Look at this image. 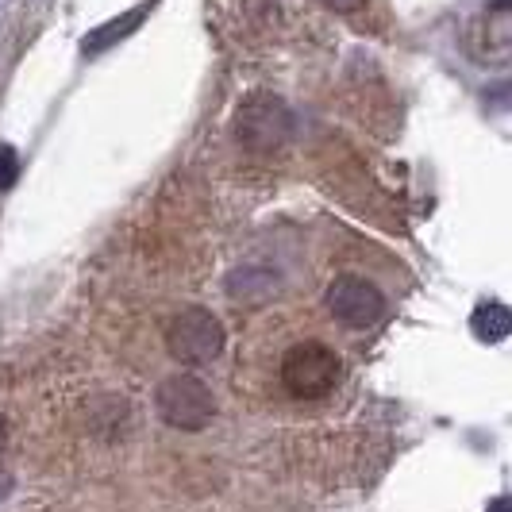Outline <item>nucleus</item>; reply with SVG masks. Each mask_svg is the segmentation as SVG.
I'll use <instances>...</instances> for the list:
<instances>
[{"instance_id":"9d476101","label":"nucleus","mask_w":512,"mask_h":512,"mask_svg":"<svg viewBox=\"0 0 512 512\" xmlns=\"http://www.w3.org/2000/svg\"><path fill=\"white\" fill-rule=\"evenodd\" d=\"M4 443H8V424H4V416H0V451H4Z\"/></svg>"},{"instance_id":"9b49d317","label":"nucleus","mask_w":512,"mask_h":512,"mask_svg":"<svg viewBox=\"0 0 512 512\" xmlns=\"http://www.w3.org/2000/svg\"><path fill=\"white\" fill-rule=\"evenodd\" d=\"M489 512H509V501H505V497H501V501H493V509Z\"/></svg>"},{"instance_id":"0eeeda50","label":"nucleus","mask_w":512,"mask_h":512,"mask_svg":"<svg viewBox=\"0 0 512 512\" xmlns=\"http://www.w3.org/2000/svg\"><path fill=\"white\" fill-rule=\"evenodd\" d=\"M470 324H474V335H478V339H486V343H501L512 328V316L501 301H486V305H478V312H474V320H470Z\"/></svg>"},{"instance_id":"f03ea898","label":"nucleus","mask_w":512,"mask_h":512,"mask_svg":"<svg viewBox=\"0 0 512 512\" xmlns=\"http://www.w3.org/2000/svg\"><path fill=\"white\" fill-rule=\"evenodd\" d=\"M235 135L247 151L255 154H270V151H282L293 135V112L285 108L278 97L270 93H255L247 101L239 104L235 112Z\"/></svg>"},{"instance_id":"6e6552de","label":"nucleus","mask_w":512,"mask_h":512,"mask_svg":"<svg viewBox=\"0 0 512 512\" xmlns=\"http://www.w3.org/2000/svg\"><path fill=\"white\" fill-rule=\"evenodd\" d=\"M20 178V154L12 147H0V189H12Z\"/></svg>"},{"instance_id":"20e7f679","label":"nucleus","mask_w":512,"mask_h":512,"mask_svg":"<svg viewBox=\"0 0 512 512\" xmlns=\"http://www.w3.org/2000/svg\"><path fill=\"white\" fill-rule=\"evenodd\" d=\"M166 343H170V355L185 366H208L224 355L228 339H224V324L208 308H185L170 320Z\"/></svg>"},{"instance_id":"423d86ee","label":"nucleus","mask_w":512,"mask_h":512,"mask_svg":"<svg viewBox=\"0 0 512 512\" xmlns=\"http://www.w3.org/2000/svg\"><path fill=\"white\" fill-rule=\"evenodd\" d=\"M147 12H151V4H139V8H131L128 16H120V20H108L104 27H97L89 39H85V54H101L104 47H112V43H120L124 35H131L135 27L147 20Z\"/></svg>"},{"instance_id":"1a4fd4ad","label":"nucleus","mask_w":512,"mask_h":512,"mask_svg":"<svg viewBox=\"0 0 512 512\" xmlns=\"http://www.w3.org/2000/svg\"><path fill=\"white\" fill-rule=\"evenodd\" d=\"M328 4H332L335 12H359L366 0H328Z\"/></svg>"},{"instance_id":"f257e3e1","label":"nucleus","mask_w":512,"mask_h":512,"mask_svg":"<svg viewBox=\"0 0 512 512\" xmlns=\"http://www.w3.org/2000/svg\"><path fill=\"white\" fill-rule=\"evenodd\" d=\"M339 374H343L339 355H335L328 343H320V339H308V343L289 347L282 359L285 389H289L293 397H301V401H320V397H328L335 385H339Z\"/></svg>"},{"instance_id":"39448f33","label":"nucleus","mask_w":512,"mask_h":512,"mask_svg":"<svg viewBox=\"0 0 512 512\" xmlns=\"http://www.w3.org/2000/svg\"><path fill=\"white\" fill-rule=\"evenodd\" d=\"M324 305L332 312L343 328H374L385 316V297L378 293V285H370L366 278H355V274H343L328 285V297Z\"/></svg>"},{"instance_id":"7ed1b4c3","label":"nucleus","mask_w":512,"mask_h":512,"mask_svg":"<svg viewBox=\"0 0 512 512\" xmlns=\"http://www.w3.org/2000/svg\"><path fill=\"white\" fill-rule=\"evenodd\" d=\"M154 409L158 416L170 424V428H181V432H201L212 424L216 416V397L201 378L193 374H174L158 385L154 393Z\"/></svg>"}]
</instances>
